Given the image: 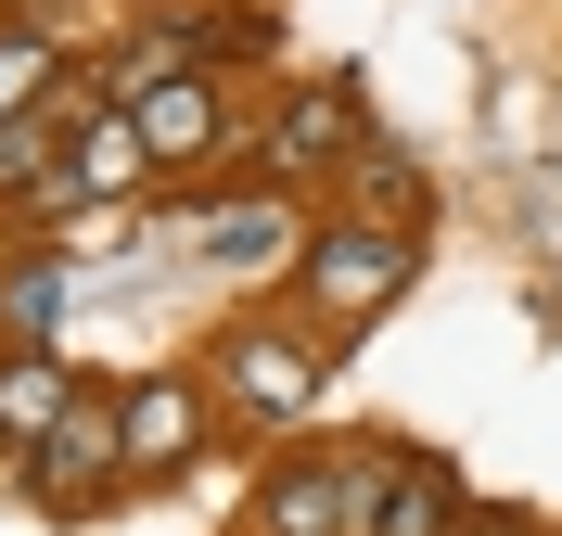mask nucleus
I'll return each instance as SVG.
<instances>
[{
    "label": "nucleus",
    "mask_w": 562,
    "mask_h": 536,
    "mask_svg": "<svg viewBox=\"0 0 562 536\" xmlns=\"http://www.w3.org/2000/svg\"><path fill=\"white\" fill-rule=\"evenodd\" d=\"M371 511H384V460L358 447H307L256 486V536H371Z\"/></svg>",
    "instance_id": "nucleus-1"
},
{
    "label": "nucleus",
    "mask_w": 562,
    "mask_h": 536,
    "mask_svg": "<svg viewBox=\"0 0 562 536\" xmlns=\"http://www.w3.org/2000/svg\"><path fill=\"white\" fill-rule=\"evenodd\" d=\"M38 499L52 511H103L115 486H128V434H115V384H77V409L52 422V447H26Z\"/></svg>",
    "instance_id": "nucleus-2"
},
{
    "label": "nucleus",
    "mask_w": 562,
    "mask_h": 536,
    "mask_svg": "<svg viewBox=\"0 0 562 536\" xmlns=\"http://www.w3.org/2000/svg\"><path fill=\"white\" fill-rule=\"evenodd\" d=\"M294 269H307V294L319 307H333V320H371V307H396V294H409V269H422V243L409 230H307V255H294Z\"/></svg>",
    "instance_id": "nucleus-3"
},
{
    "label": "nucleus",
    "mask_w": 562,
    "mask_h": 536,
    "mask_svg": "<svg viewBox=\"0 0 562 536\" xmlns=\"http://www.w3.org/2000/svg\"><path fill=\"white\" fill-rule=\"evenodd\" d=\"M371 141V103H358V77H319V90H294V103L269 115V179H319V167H346V153Z\"/></svg>",
    "instance_id": "nucleus-4"
},
{
    "label": "nucleus",
    "mask_w": 562,
    "mask_h": 536,
    "mask_svg": "<svg viewBox=\"0 0 562 536\" xmlns=\"http://www.w3.org/2000/svg\"><path fill=\"white\" fill-rule=\"evenodd\" d=\"M115 115L140 128V153H154V167H192V153L217 141V77H192V65L128 77V90H115Z\"/></svg>",
    "instance_id": "nucleus-5"
},
{
    "label": "nucleus",
    "mask_w": 562,
    "mask_h": 536,
    "mask_svg": "<svg viewBox=\"0 0 562 536\" xmlns=\"http://www.w3.org/2000/svg\"><path fill=\"white\" fill-rule=\"evenodd\" d=\"M217 396H231V409H244V422H294V409H307L319 396V357L307 345H281V332H231V345H217Z\"/></svg>",
    "instance_id": "nucleus-6"
},
{
    "label": "nucleus",
    "mask_w": 562,
    "mask_h": 536,
    "mask_svg": "<svg viewBox=\"0 0 562 536\" xmlns=\"http://www.w3.org/2000/svg\"><path fill=\"white\" fill-rule=\"evenodd\" d=\"M140 179H154L140 128H128L115 103H77V115H65V205H128Z\"/></svg>",
    "instance_id": "nucleus-7"
},
{
    "label": "nucleus",
    "mask_w": 562,
    "mask_h": 536,
    "mask_svg": "<svg viewBox=\"0 0 562 536\" xmlns=\"http://www.w3.org/2000/svg\"><path fill=\"white\" fill-rule=\"evenodd\" d=\"M115 434H128V472H179L205 447V384H115Z\"/></svg>",
    "instance_id": "nucleus-8"
},
{
    "label": "nucleus",
    "mask_w": 562,
    "mask_h": 536,
    "mask_svg": "<svg viewBox=\"0 0 562 536\" xmlns=\"http://www.w3.org/2000/svg\"><path fill=\"white\" fill-rule=\"evenodd\" d=\"M65 409H77V370L52 345H13V357H0V447H52Z\"/></svg>",
    "instance_id": "nucleus-9"
},
{
    "label": "nucleus",
    "mask_w": 562,
    "mask_h": 536,
    "mask_svg": "<svg viewBox=\"0 0 562 536\" xmlns=\"http://www.w3.org/2000/svg\"><path fill=\"white\" fill-rule=\"evenodd\" d=\"M205 255H217V269H294L307 230H294L281 192H256V205H217V217H205Z\"/></svg>",
    "instance_id": "nucleus-10"
},
{
    "label": "nucleus",
    "mask_w": 562,
    "mask_h": 536,
    "mask_svg": "<svg viewBox=\"0 0 562 536\" xmlns=\"http://www.w3.org/2000/svg\"><path fill=\"white\" fill-rule=\"evenodd\" d=\"M371 536H460V472L448 460H384V511Z\"/></svg>",
    "instance_id": "nucleus-11"
},
{
    "label": "nucleus",
    "mask_w": 562,
    "mask_h": 536,
    "mask_svg": "<svg viewBox=\"0 0 562 536\" xmlns=\"http://www.w3.org/2000/svg\"><path fill=\"white\" fill-rule=\"evenodd\" d=\"M65 115L38 103V115H0V192H13V205H65Z\"/></svg>",
    "instance_id": "nucleus-12"
},
{
    "label": "nucleus",
    "mask_w": 562,
    "mask_h": 536,
    "mask_svg": "<svg viewBox=\"0 0 562 536\" xmlns=\"http://www.w3.org/2000/svg\"><path fill=\"white\" fill-rule=\"evenodd\" d=\"M346 192L384 217V230H409V217H422V167H409V153H346Z\"/></svg>",
    "instance_id": "nucleus-13"
},
{
    "label": "nucleus",
    "mask_w": 562,
    "mask_h": 536,
    "mask_svg": "<svg viewBox=\"0 0 562 536\" xmlns=\"http://www.w3.org/2000/svg\"><path fill=\"white\" fill-rule=\"evenodd\" d=\"M0 320L26 332V345H52V332H65V255H52V269H13V282H0Z\"/></svg>",
    "instance_id": "nucleus-14"
},
{
    "label": "nucleus",
    "mask_w": 562,
    "mask_h": 536,
    "mask_svg": "<svg viewBox=\"0 0 562 536\" xmlns=\"http://www.w3.org/2000/svg\"><path fill=\"white\" fill-rule=\"evenodd\" d=\"M473 536H525V524H512V511H486V524H473Z\"/></svg>",
    "instance_id": "nucleus-15"
}]
</instances>
